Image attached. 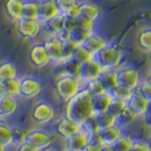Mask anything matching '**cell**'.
<instances>
[{
  "label": "cell",
  "instance_id": "obj_39",
  "mask_svg": "<svg viewBox=\"0 0 151 151\" xmlns=\"http://www.w3.org/2000/svg\"><path fill=\"white\" fill-rule=\"evenodd\" d=\"M82 130H85L86 132H94V131H99L98 129V124H97V120L95 114H93L91 116H89L87 120L82 123Z\"/></svg>",
  "mask_w": 151,
  "mask_h": 151
},
{
  "label": "cell",
  "instance_id": "obj_6",
  "mask_svg": "<svg viewBox=\"0 0 151 151\" xmlns=\"http://www.w3.org/2000/svg\"><path fill=\"white\" fill-rule=\"evenodd\" d=\"M116 76L119 85L130 89H134L140 82V73L137 68L129 64H121L116 68Z\"/></svg>",
  "mask_w": 151,
  "mask_h": 151
},
{
  "label": "cell",
  "instance_id": "obj_10",
  "mask_svg": "<svg viewBox=\"0 0 151 151\" xmlns=\"http://www.w3.org/2000/svg\"><path fill=\"white\" fill-rule=\"evenodd\" d=\"M101 71H103V68L101 67V64L95 59H93V60L82 63L78 67L77 77L79 78V80L82 83H86L94 79H97L101 73Z\"/></svg>",
  "mask_w": 151,
  "mask_h": 151
},
{
  "label": "cell",
  "instance_id": "obj_16",
  "mask_svg": "<svg viewBox=\"0 0 151 151\" xmlns=\"http://www.w3.org/2000/svg\"><path fill=\"white\" fill-rule=\"evenodd\" d=\"M64 14L60 13L53 18L46 20L42 24V29L46 35H57L59 32L64 28Z\"/></svg>",
  "mask_w": 151,
  "mask_h": 151
},
{
  "label": "cell",
  "instance_id": "obj_27",
  "mask_svg": "<svg viewBox=\"0 0 151 151\" xmlns=\"http://www.w3.org/2000/svg\"><path fill=\"white\" fill-rule=\"evenodd\" d=\"M18 77V70L13 61H4L0 63V80L13 79Z\"/></svg>",
  "mask_w": 151,
  "mask_h": 151
},
{
  "label": "cell",
  "instance_id": "obj_18",
  "mask_svg": "<svg viewBox=\"0 0 151 151\" xmlns=\"http://www.w3.org/2000/svg\"><path fill=\"white\" fill-rule=\"evenodd\" d=\"M107 43H108V41L104 36H101V34H98L96 32H93L90 34V36L81 45H83L89 52H91L93 54H95L99 50H101Z\"/></svg>",
  "mask_w": 151,
  "mask_h": 151
},
{
  "label": "cell",
  "instance_id": "obj_14",
  "mask_svg": "<svg viewBox=\"0 0 151 151\" xmlns=\"http://www.w3.org/2000/svg\"><path fill=\"white\" fill-rule=\"evenodd\" d=\"M79 8H80V17L88 18L93 22H97L101 18L103 14V8L99 5L88 1V0H79Z\"/></svg>",
  "mask_w": 151,
  "mask_h": 151
},
{
  "label": "cell",
  "instance_id": "obj_29",
  "mask_svg": "<svg viewBox=\"0 0 151 151\" xmlns=\"http://www.w3.org/2000/svg\"><path fill=\"white\" fill-rule=\"evenodd\" d=\"M23 18L38 20L37 0H24L23 1Z\"/></svg>",
  "mask_w": 151,
  "mask_h": 151
},
{
  "label": "cell",
  "instance_id": "obj_21",
  "mask_svg": "<svg viewBox=\"0 0 151 151\" xmlns=\"http://www.w3.org/2000/svg\"><path fill=\"white\" fill-rule=\"evenodd\" d=\"M99 81L104 86V88L107 93H109L112 89L119 86L117 76H116V69H105L101 71V73L98 77Z\"/></svg>",
  "mask_w": 151,
  "mask_h": 151
},
{
  "label": "cell",
  "instance_id": "obj_33",
  "mask_svg": "<svg viewBox=\"0 0 151 151\" xmlns=\"http://www.w3.org/2000/svg\"><path fill=\"white\" fill-rule=\"evenodd\" d=\"M96 116V120H97V124H98V129L103 130V129H106L115 124V117L113 115H111L107 112H103V113L95 114Z\"/></svg>",
  "mask_w": 151,
  "mask_h": 151
},
{
  "label": "cell",
  "instance_id": "obj_24",
  "mask_svg": "<svg viewBox=\"0 0 151 151\" xmlns=\"http://www.w3.org/2000/svg\"><path fill=\"white\" fill-rule=\"evenodd\" d=\"M111 101H112V97H111L109 93L93 96L91 97V105H93V112H94V114L106 112L108 106H109V104H111Z\"/></svg>",
  "mask_w": 151,
  "mask_h": 151
},
{
  "label": "cell",
  "instance_id": "obj_41",
  "mask_svg": "<svg viewBox=\"0 0 151 151\" xmlns=\"http://www.w3.org/2000/svg\"><path fill=\"white\" fill-rule=\"evenodd\" d=\"M95 25H96V23L93 22V20H90L88 18H85V17H78V26L79 27H82V28H85V29H87V31H90V32H95Z\"/></svg>",
  "mask_w": 151,
  "mask_h": 151
},
{
  "label": "cell",
  "instance_id": "obj_32",
  "mask_svg": "<svg viewBox=\"0 0 151 151\" xmlns=\"http://www.w3.org/2000/svg\"><path fill=\"white\" fill-rule=\"evenodd\" d=\"M133 94V89H130L124 86L119 85L117 87H115L109 91V95L112 97V99H117V101H127Z\"/></svg>",
  "mask_w": 151,
  "mask_h": 151
},
{
  "label": "cell",
  "instance_id": "obj_44",
  "mask_svg": "<svg viewBox=\"0 0 151 151\" xmlns=\"http://www.w3.org/2000/svg\"><path fill=\"white\" fill-rule=\"evenodd\" d=\"M65 16H70V17H79L80 15V8H79V0L76 2L75 5L70 7L69 9L64 13Z\"/></svg>",
  "mask_w": 151,
  "mask_h": 151
},
{
  "label": "cell",
  "instance_id": "obj_2",
  "mask_svg": "<svg viewBox=\"0 0 151 151\" xmlns=\"http://www.w3.org/2000/svg\"><path fill=\"white\" fill-rule=\"evenodd\" d=\"M54 86L57 90L58 96L62 101H68L75 96L83 86L79 78L77 76L69 73L68 71H62L61 73L57 75L55 80H54Z\"/></svg>",
  "mask_w": 151,
  "mask_h": 151
},
{
  "label": "cell",
  "instance_id": "obj_11",
  "mask_svg": "<svg viewBox=\"0 0 151 151\" xmlns=\"http://www.w3.org/2000/svg\"><path fill=\"white\" fill-rule=\"evenodd\" d=\"M28 61L34 68H43L50 63V58L43 42L32 45L28 51Z\"/></svg>",
  "mask_w": 151,
  "mask_h": 151
},
{
  "label": "cell",
  "instance_id": "obj_30",
  "mask_svg": "<svg viewBox=\"0 0 151 151\" xmlns=\"http://www.w3.org/2000/svg\"><path fill=\"white\" fill-rule=\"evenodd\" d=\"M138 46L145 53L151 52V27H145L138 35Z\"/></svg>",
  "mask_w": 151,
  "mask_h": 151
},
{
  "label": "cell",
  "instance_id": "obj_40",
  "mask_svg": "<svg viewBox=\"0 0 151 151\" xmlns=\"http://www.w3.org/2000/svg\"><path fill=\"white\" fill-rule=\"evenodd\" d=\"M58 9L60 10V13L64 14L72 5H75L78 0H54Z\"/></svg>",
  "mask_w": 151,
  "mask_h": 151
},
{
  "label": "cell",
  "instance_id": "obj_12",
  "mask_svg": "<svg viewBox=\"0 0 151 151\" xmlns=\"http://www.w3.org/2000/svg\"><path fill=\"white\" fill-rule=\"evenodd\" d=\"M80 130H81V125L72 122L64 115L54 124V130L53 131L58 137L62 139H67L71 135H73L78 131H80Z\"/></svg>",
  "mask_w": 151,
  "mask_h": 151
},
{
  "label": "cell",
  "instance_id": "obj_49",
  "mask_svg": "<svg viewBox=\"0 0 151 151\" xmlns=\"http://www.w3.org/2000/svg\"><path fill=\"white\" fill-rule=\"evenodd\" d=\"M8 148L9 147H6V145H4L2 143H0V151H8Z\"/></svg>",
  "mask_w": 151,
  "mask_h": 151
},
{
  "label": "cell",
  "instance_id": "obj_3",
  "mask_svg": "<svg viewBox=\"0 0 151 151\" xmlns=\"http://www.w3.org/2000/svg\"><path fill=\"white\" fill-rule=\"evenodd\" d=\"M94 59L101 64L103 70L116 69L121 65L123 59V51L117 44L108 42L101 50L95 53Z\"/></svg>",
  "mask_w": 151,
  "mask_h": 151
},
{
  "label": "cell",
  "instance_id": "obj_5",
  "mask_svg": "<svg viewBox=\"0 0 151 151\" xmlns=\"http://www.w3.org/2000/svg\"><path fill=\"white\" fill-rule=\"evenodd\" d=\"M42 90V82L35 76H23L19 77L18 96L24 99H31L37 96Z\"/></svg>",
  "mask_w": 151,
  "mask_h": 151
},
{
  "label": "cell",
  "instance_id": "obj_50",
  "mask_svg": "<svg viewBox=\"0 0 151 151\" xmlns=\"http://www.w3.org/2000/svg\"><path fill=\"white\" fill-rule=\"evenodd\" d=\"M145 81L151 85V71L149 72V73H148V76H147V78H145Z\"/></svg>",
  "mask_w": 151,
  "mask_h": 151
},
{
  "label": "cell",
  "instance_id": "obj_47",
  "mask_svg": "<svg viewBox=\"0 0 151 151\" xmlns=\"http://www.w3.org/2000/svg\"><path fill=\"white\" fill-rule=\"evenodd\" d=\"M17 151H41V150H38L36 147L29 145L27 142H24V143H22L20 145H18Z\"/></svg>",
  "mask_w": 151,
  "mask_h": 151
},
{
  "label": "cell",
  "instance_id": "obj_17",
  "mask_svg": "<svg viewBox=\"0 0 151 151\" xmlns=\"http://www.w3.org/2000/svg\"><path fill=\"white\" fill-rule=\"evenodd\" d=\"M88 143V138H87V133L85 130L78 131L75 133L73 135H71L69 138L65 139V145H67V149L73 151H81L83 147Z\"/></svg>",
  "mask_w": 151,
  "mask_h": 151
},
{
  "label": "cell",
  "instance_id": "obj_35",
  "mask_svg": "<svg viewBox=\"0 0 151 151\" xmlns=\"http://www.w3.org/2000/svg\"><path fill=\"white\" fill-rule=\"evenodd\" d=\"M131 145H132V138L123 134L114 143H112L115 151H129Z\"/></svg>",
  "mask_w": 151,
  "mask_h": 151
},
{
  "label": "cell",
  "instance_id": "obj_46",
  "mask_svg": "<svg viewBox=\"0 0 151 151\" xmlns=\"http://www.w3.org/2000/svg\"><path fill=\"white\" fill-rule=\"evenodd\" d=\"M101 145L99 143H91L88 142L87 145L83 147V149L81 151H101Z\"/></svg>",
  "mask_w": 151,
  "mask_h": 151
},
{
  "label": "cell",
  "instance_id": "obj_7",
  "mask_svg": "<svg viewBox=\"0 0 151 151\" xmlns=\"http://www.w3.org/2000/svg\"><path fill=\"white\" fill-rule=\"evenodd\" d=\"M53 140H54V137L49 131L38 129V127H35L29 132H27L25 137V142L36 147L41 151L47 149L53 143Z\"/></svg>",
  "mask_w": 151,
  "mask_h": 151
},
{
  "label": "cell",
  "instance_id": "obj_22",
  "mask_svg": "<svg viewBox=\"0 0 151 151\" xmlns=\"http://www.w3.org/2000/svg\"><path fill=\"white\" fill-rule=\"evenodd\" d=\"M98 132L103 145H112L122 135V127L114 124L109 127L99 130Z\"/></svg>",
  "mask_w": 151,
  "mask_h": 151
},
{
  "label": "cell",
  "instance_id": "obj_31",
  "mask_svg": "<svg viewBox=\"0 0 151 151\" xmlns=\"http://www.w3.org/2000/svg\"><path fill=\"white\" fill-rule=\"evenodd\" d=\"M91 33H93V32L87 31V29H85V28H82V27L77 26L73 29L70 31V41L73 42V43L77 45H81L82 43L90 36Z\"/></svg>",
  "mask_w": 151,
  "mask_h": 151
},
{
  "label": "cell",
  "instance_id": "obj_13",
  "mask_svg": "<svg viewBox=\"0 0 151 151\" xmlns=\"http://www.w3.org/2000/svg\"><path fill=\"white\" fill-rule=\"evenodd\" d=\"M38 2V22L41 24L53 18L60 14L54 0H37Z\"/></svg>",
  "mask_w": 151,
  "mask_h": 151
},
{
  "label": "cell",
  "instance_id": "obj_37",
  "mask_svg": "<svg viewBox=\"0 0 151 151\" xmlns=\"http://www.w3.org/2000/svg\"><path fill=\"white\" fill-rule=\"evenodd\" d=\"M126 105V101H117V99H112L109 106L107 108V113H109L111 115H113L114 117L116 119L119 116V114L122 112V109L125 107Z\"/></svg>",
  "mask_w": 151,
  "mask_h": 151
},
{
  "label": "cell",
  "instance_id": "obj_36",
  "mask_svg": "<svg viewBox=\"0 0 151 151\" xmlns=\"http://www.w3.org/2000/svg\"><path fill=\"white\" fill-rule=\"evenodd\" d=\"M133 93L141 95L148 101H151V85L145 80H140L138 86L133 89Z\"/></svg>",
  "mask_w": 151,
  "mask_h": 151
},
{
  "label": "cell",
  "instance_id": "obj_19",
  "mask_svg": "<svg viewBox=\"0 0 151 151\" xmlns=\"http://www.w3.org/2000/svg\"><path fill=\"white\" fill-rule=\"evenodd\" d=\"M23 1L24 0H7L5 4L6 15L15 23L23 18Z\"/></svg>",
  "mask_w": 151,
  "mask_h": 151
},
{
  "label": "cell",
  "instance_id": "obj_20",
  "mask_svg": "<svg viewBox=\"0 0 151 151\" xmlns=\"http://www.w3.org/2000/svg\"><path fill=\"white\" fill-rule=\"evenodd\" d=\"M148 104H149V101H147L145 97H142L141 95L137 94V93H133L131 98L126 101V105L132 109L133 113L137 116L143 115L147 107H148Z\"/></svg>",
  "mask_w": 151,
  "mask_h": 151
},
{
  "label": "cell",
  "instance_id": "obj_45",
  "mask_svg": "<svg viewBox=\"0 0 151 151\" xmlns=\"http://www.w3.org/2000/svg\"><path fill=\"white\" fill-rule=\"evenodd\" d=\"M143 121H145V124L147 126H150L151 127V101H149L148 107L145 109V112L143 113Z\"/></svg>",
  "mask_w": 151,
  "mask_h": 151
},
{
  "label": "cell",
  "instance_id": "obj_9",
  "mask_svg": "<svg viewBox=\"0 0 151 151\" xmlns=\"http://www.w3.org/2000/svg\"><path fill=\"white\" fill-rule=\"evenodd\" d=\"M16 31L19 36L25 40H33L42 31V24L37 19L20 18L16 23Z\"/></svg>",
  "mask_w": 151,
  "mask_h": 151
},
{
  "label": "cell",
  "instance_id": "obj_26",
  "mask_svg": "<svg viewBox=\"0 0 151 151\" xmlns=\"http://www.w3.org/2000/svg\"><path fill=\"white\" fill-rule=\"evenodd\" d=\"M93 59H94V54L91 52H89L83 45H77V47H76L73 53H72V57H71L70 61L78 64V65H80L82 63L88 62Z\"/></svg>",
  "mask_w": 151,
  "mask_h": 151
},
{
  "label": "cell",
  "instance_id": "obj_4",
  "mask_svg": "<svg viewBox=\"0 0 151 151\" xmlns=\"http://www.w3.org/2000/svg\"><path fill=\"white\" fill-rule=\"evenodd\" d=\"M55 116V109L49 101H40L31 111V119L34 123L45 125L51 123Z\"/></svg>",
  "mask_w": 151,
  "mask_h": 151
},
{
  "label": "cell",
  "instance_id": "obj_8",
  "mask_svg": "<svg viewBox=\"0 0 151 151\" xmlns=\"http://www.w3.org/2000/svg\"><path fill=\"white\" fill-rule=\"evenodd\" d=\"M43 44L50 58V63L57 65L63 64V41L57 35H46Z\"/></svg>",
  "mask_w": 151,
  "mask_h": 151
},
{
  "label": "cell",
  "instance_id": "obj_52",
  "mask_svg": "<svg viewBox=\"0 0 151 151\" xmlns=\"http://www.w3.org/2000/svg\"><path fill=\"white\" fill-rule=\"evenodd\" d=\"M148 54H149V60H150V62H151V52L150 53H148Z\"/></svg>",
  "mask_w": 151,
  "mask_h": 151
},
{
  "label": "cell",
  "instance_id": "obj_48",
  "mask_svg": "<svg viewBox=\"0 0 151 151\" xmlns=\"http://www.w3.org/2000/svg\"><path fill=\"white\" fill-rule=\"evenodd\" d=\"M101 151H115L112 145H101Z\"/></svg>",
  "mask_w": 151,
  "mask_h": 151
},
{
  "label": "cell",
  "instance_id": "obj_43",
  "mask_svg": "<svg viewBox=\"0 0 151 151\" xmlns=\"http://www.w3.org/2000/svg\"><path fill=\"white\" fill-rule=\"evenodd\" d=\"M65 16V15H64ZM78 26V17H70V16H65L64 18V28L71 31L75 27Z\"/></svg>",
  "mask_w": 151,
  "mask_h": 151
},
{
  "label": "cell",
  "instance_id": "obj_1",
  "mask_svg": "<svg viewBox=\"0 0 151 151\" xmlns=\"http://www.w3.org/2000/svg\"><path fill=\"white\" fill-rule=\"evenodd\" d=\"M91 95L88 89L82 86L81 89L70 98L65 105V116L79 125L91 116L93 112V105H91Z\"/></svg>",
  "mask_w": 151,
  "mask_h": 151
},
{
  "label": "cell",
  "instance_id": "obj_23",
  "mask_svg": "<svg viewBox=\"0 0 151 151\" xmlns=\"http://www.w3.org/2000/svg\"><path fill=\"white\" fill-rule=\"evenodd\" d=\"M14 126L6 122L5 119H0V143L9 148H13Z\"/></svg>",
  "mask_w": 151,
  "mask_h": 151
},
{
  "label": "cell",
  "instance_id": "obj_15",
  "mask_svg": "<svg viewBox=\"0 0 151 151\" xmlns=\"http://www.w3.org/2000/svg\"><path fill=\"white\" fill-rule=\"evenodd\" d=\"M18 96L0 94V119H6L13 115L18 107Z\"/></svg>",
  "mask_w": 151,
  "mask_h": 151
},
{
  "label": "cell",
  "instance_id": "obj_25",
  "mask_svg": "<svg viewBox=\"0 0 151 151\" xmlns=\"http://www.w3.org/2000/svg\"><path fill=\"white\" fill-rule=\"evenodd\" d=\"M19 93V77L13 79L0 80V94L9 96H18Z\"/></svg>",
  "mask_w": 151,
  "mask_h": 151
},
{
  "label": "cell",
  "instance_id": "obj_51",
  "mask_svg": "<svg viewBox=\"0 0 151 151\" xmlns=\"http://www.w3.org/2000/svg\"><path fill=\"white\" fill-rule=\"evenodd\" d=\"M148 147H149V150L151 151V137L149 138V140H148Z\"/></svg>",
  "mask_w": 151,
  "mask_h": 151
},
{
  "label": "cell",
  "instance_id": "obj_28",
  "mask_svg": "<svg viewBox=\"0 0 151 151\" xmlns=\"http://www.w3.org/2000/svg\"><path fill=\"white\" fill-rule=\"evenodd\" d=\"M137 117L138 116L133 113L132 109L127 105H125V107L122 109V112L119 114V116L115 119V124L120 127H124V126H127L131 123H133Z\"/></svg>",
  "mask_w": 151,
  "mask_h": 151
},
{
  "label": "cell",
  "instance_id": "obj_34",
  "mask_svg": "<svg viewBox=\"0 0 151 151\" xmlns=\"http://www.w3.org/2000/svg\"><path fill=\"white\" fill-rule=\"evenodd\" d=\"M83 86L88 89V91L90 93L91 96H97V95H101V94L107 93L98 78L91 80V81H88V82H86V83H83Z\"/></svg>",
  "mask_w": 151,
  "mask_h": 151
},
{
  "label": "cell",
  "instance_id": "obj_42",
  "mask_svg": "<svg viewBox=\"0 0 151 151\" xmlns=\"http://www.w3.org/2000/svg\"><path fill=\"white\" fill-rule=\"evenodd\" d=\"M129 151H150L148 143H145L142 141H140L138 139H132V145L130 147Z\"/></svg>",
  "mask_w": 151,
  "mask_h": 151
},
{
  "label": "cell",
  "instance_id": "obj_38",
  "mask_svg": "<svg viewBox=\"0 0 151 151\" xmlns=\"http://www.w3.org/2000/svg\"><path fill=\"white\" fill-rule=\"evenodd\" d=\"M76 47H77V44H75L71 41L63 42V64H65L71 60L72 53H73Z\"/></svg>",
  "mask_w": 151,
  "mask_h": 151
},
{
  "label": "cell",
  "instance_id": "obj_53",
  "mask_svg": "<svg viewBox=\"0 0 151 151\" xmlns=\"http://www.w3.org/2000/svg\"><path fill=\"white\" fill-rule=\"evenodd\" d=\"M64 151H73V150H70V149H65Z\"/></svg>",
  "mask_w": 151,
  "mask_h": 151
}]
</instances>
